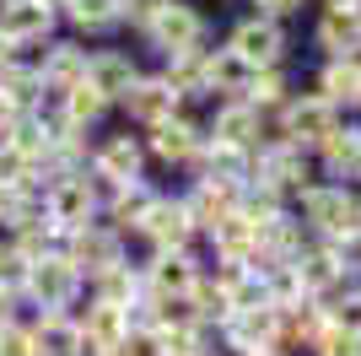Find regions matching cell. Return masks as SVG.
I'll return each mask as SVG.
<instances>
[{"mask_svg": "<svg viewBox=\"0 0 361 356\" xmlns=\"http://www.w3.org/2000/svg\"><path fill=\"white\" fill-rule=\"evenodd\" d=\"M297 200H302L297 222L307 232H318V243H340V237L361 232V200L345 184H307Z\"/></svg>", "mask_w": 361, "mask_h": 356, "instance_id": "1", "label": "cell"}, {"mask_svg": "<svg viewBox=\"0 0 361 356\" xmlns=\"http://www.w3.org/2000/svg\"><path fill=\"white\" fill-rule=\"evenodd\" d=\"M44 210H49V227L65 237L87 232L92 216H97V178L87 173H71V178H54L44 189Z\"/></svg>", "mask_w": 361, "mask_h": 356, "instance_id": "2", "label": "cell"}, {"mask_svg": "<svg viewBox=\"0 0 361 356\" xmlns=\"http://www.w3.org/2000/svg\"><path fill=\"white\" fill-rule=\"evenodd\" d=\"M340 130V108L324 103L318 92H302V97H286V108H281V141H291V146H324L329 135Z\"/></svg>", "mask_w": 361, "mask_h": 356, "instance_id": "3", "label": "cell"}, {"mask_svg": "<svg viewBox=\"0 0 361 356\" xmlns=\"http://www.w3.org/2000/svg\"><path fill=\"white\" fill-rule=\"evenodd\" d=\"M22 286H27V297L44 313H65L75 302V292H81V270H75L65 254H44V259L27 265V281Z\"/></svg>", "mask_w": 361, "mask_h": 356, "instance_id": "4", "label": "cell"}, {"mask_svg": "<svg viewBox=\"0 0 361 356\" xmlns=\"http://www.w3.org/2000/svg\"><path fill=\"white\" fill-rule=\"evenodd\" d=\"M226 49L238 59H248L254 71H281V59H286V32H281V22H270V16H248V22L232 28Z\"/></svg>", "mask_w": 361, "mask_h": 356, "instance_id": "5", "label": "cell"}, {"mask_svg": "<svg viewBox=\"0 0 361 356\" xmlns=\"http://www.w3.org/2000/svg\"><path fill=\"white\" fill-rule=\"evenodd\" d=\"M221 340H226V351H238V356H270V351H281V313L275 308L232 313L221 324Z\"/></svg>", "mask_w": 361, "mask_h": 356, "instance_id": "6", "label": "cell"}, {"mask_svg": "<svg viewBox=\"0 0 361 356\" xmlns=\"http://www.w3.org/2000/svg\"><path fill=\"white\" fill-rule=\"evenodd\" d=\"M65 259H71L75 270H81V281H103L108 270H119L124 265V243H119V227H97L92 222L87 232H75L71 237V249H65Z\"/></svg>", "mask_w": 361, "mask_h": 356, "instance_id": "7", "label": "cell"}, {"mask_svg": "<svg viewBox=\"0 0 361 356\" xmlns=\"http://www.w3.org/2000/svg\"><path fill=\"white\" fill-rule=\"evenodd\" d=\"M151 44L162 49L167 59L173 54H189V49H200L205 44V16L189 6V0H167V11L151 22V32H146Z\"/></svg>", "mask_w": 361, "mask_h": 356, "instance_id": "8", "label": "cell"}, {"mask_svg": "<svg viewBox=\"0 0 361 356\" xmlns=\"http://www.w3.org/2000/svg\"><path fill=\"white\" fill-rule=\"evenodd\" d=\"M140 232L151 237V249H157V254H167V249H189V237L200 232V222H195V210L183 206V194H178V200L157 194V206L146 210Z\"/></svg>", "mask_w": 361, "mask_h": 356, "instance_id": "9", "label": "cell"}, {"mask_svg": "<svg viewBox=\"0 0 361 356\" xmlns=\"http://www.w3.org/2000/svg\"><path fill=\"white\" fill-rule=\"evenodd\" d=\"M140 162H146V151H140L135 135H108L97 157H92V178L108 184V194L124 189V184H140Z\"/></svg>", "mask_w": 361, "mask_h": 356, "instance_id": "10", "label": "cell"}, {"mask_svg": "<svg viewBox=\"0 0 361 356\" xmlns=\"http://www.w3.org/2000/svg\"><path fill=\"white\" fill-rule=\"evenodd\" d=\"M205 281L195 265L189 249H167V254H151L146 265V292L151 297H195V286Z\"/></svg>", "mask_w": 361, "mask_h": 356, "instance_id": "11", "label": "cell"}, {"mask_svg": "<svg viewBox=\"0 0 361 356\" xmlns=\"http://www.w3.org/2000/svg\"><path fill=\"white\" fill-rule=\"evenodd\" d=\"M124 108H130V119H135V124L157 130V124H167V119L183 114V97L167 87V76H140L135 87H130V97H124Z\"/></svg>", "mask_w": 361, "mask_h": 356, "instance_id": "12", "label": "cell"}, {"mask_svg": "<svg viewBox=\"0 0 361 356\" xmlns=\"http://www.w3.org/2000/svg\"><path fill=\"white\" fill-rule=\"evenodd\" d=\"M200 151H205V130H200L195 119H183V114L151 130V157H157V162H167V167H183V162L195 167Z\"/></svg>", "mask_w": 361, "mask_h": 356, "instance_id": "13", "label": "cell"}, {"mask_svg": "<svg viewBox=\"0 0 361 356\" xmlns=\"http://www.w3.org/2000/svg\"><path fill=\"white\" fill-rule=\"evenodd\" d=\"M291 270H297V281H302V297H313V302H324L329 292H340V286H345V270H340V259H334L329 243L302 249L297 259H291Z\"/></svg>", "mask_w": 361, "mask_h": 356, "instance_id": "14", "label": "cell"}, {"mask_svg": "<svg viewBox=\"0 0 361 356\" xmlns=\"http://www.w3.org/2000/svg\"><path fill=\"white\" fill-rule=\"evenodd\" d=\"M49 28H54V11H49V6H38V0H0V38L11 49L49 38Z\"/></svg>", "mask_w": 361, "mask_h": 356, "instance_id": "15", "label": "cell"}, {"mask_svg": "<svg viewBox=\"0 0 361 356\" xmlns=\"http://www.w3.org/2000/svg\"><path fill=\"white\" fill-rule=\"evenodd\" d=\"M200 178H216V184H232V189H248L254 184V151L248 146H226V141H205L200 151Z\"/></svg>", "mask_w": 361, "mask_h": 356, "instance_id": "16", "label": "cell"}, {"mask_svg": "<svg viewBox=\"0 0 361 356\" xmlns=\"http://www.w3.org/2000/svg\"><path fill=\"white\" fill-rule=\"evenodd\" d=\"M87 81L103 92L108 103H124L130 87L140 81V71H135V59L124 54V49H97V54L87 59Z\"/></svg>", "mask_w": 361, "mask_h": 356, "instance_id": "17", "label": "cell"}, {"mask_svg": "<svg viewBox=\"0 0 361 356\" xmlns=\"http://www.w3.org/2000/svg\"><path fill=\"white\" fill-rule=\"evenodd\" d=\"M259 124H264V114H259L254 103L232 97V103L216 108L211 130H205V141H226V146H248V151H259Z\"/></svg>", "mask_w": 361, "mask_h": 356, "instance_id": "18", "label": "cell"}, {"mask_svg": "<svg viewBox=\"0 0 361 356\" xmlns=\"http://www.w3.org/2000/svg\"><path fill=\"white\" fill-rule=\"evenodd\" d=\"M183 206L195 210V222L211 232L216 222H226V216H238V210H243V189L216 184V178H195V189L183 194Z\"/></svg>", "mask_w": 361, "mask_h": 356, "instance_id": "19", "label": "cell"}, {"mask_svg": "<svg viewBox=\"0 0 361 356\" xmlns=\"http://www.w3.org/2000/svg\"><path fill=\"white\" fill-rule=\"evenodd\" d=\"M254 76L259 71L248 59H238L232 49H205V92H221L226 103H232V97H248Z\"/></svg>", "mask_w": 361, "mask_h": 356, "instance_id": "20", "label": "cell"}, {"mask_svg": "<svg viewBox=\"0 0 361 356\" xmlns=\"http://www.w3.org/2000/svg\"><path fill=\"white\" fill-rule=\"evenodd\" d=\"M87 49H75V44H54L44 54V65H38V81H44L49 92H71V87H81V81H87Z\"/></svg>", "mask_w": 361, "mask_h": 356, "instance_id": "21", "label": "cell"}, {"mask_svg": "<svg viewBox=\"0 0 361 356\" xmlns=\"http://www.w3.org/2000/svg\"><path fill=\"white\" fill-rule=\"evenodd\" d=\"M32 345H38V356H92L81 324L65 313H44V324L32 329Z\"/></svg>", "mask_w": 361, "mask_h": 356, "instance_id": "22", "label": "cell"}, {"mask_svg": "<svg viewBox=\"0 0 361 356\" xmlns=\"http://www.w3.org/2000/svg\"><path fill=\"white\" fill-rule=\"evenodd\" d=\"M318 49H329V59H361V11H324Z\"/></svg>", "mask_w": 361, "mask_h": 356, "instance_id": "23", "label": "cell"}, {"mask_svg": "<svg viewBox=\"0 0 361 356\" xmlns=\"http://www.w3.org/2000/svg\"><path fill=\"white\" fill-rule=\"evenodd\" d=\"M81 335H87L92 351H114V345H124V335H130V313L114 308V302H92L87 319H81Z\"/></svg>", "mask_w": 361, "mask_h": 356, "instance_id": "24", "label": "cell"}, {"mask_svg": "<svg viewBox=\"0 0 361 356\" xmlns=\"http://www.w3.org/2000/svg\"><path fill=\"white\" fill-rule=\"evenodd\" d=\"M318 97L334 108H356L361 103V59H329L318 76Z\"/></svg>", "mask_w": 361, "mask_h": 356, "instance_id": "25", "label": "cell"}, {"mask_svg": "<svg viewBox=\"0 0 361 356\" xmlns=\"http://www.w3.org/2000/svg\"><path fill=\"white\" fill-rule=\"evenodd\" d=\"M318 157H324V167H329L334 178H361V130L340 124V130L318 146Z\"/></svg>", "mask_w": 361, "mask_h": 356, "instance_id": "26", "label": "cell"}, {"mask_svg": "<svg viewBox=\"0 0 361 356\" xmlns=\"http://www.w3.org/2000/svg\"><path fill=\"white\" fill-rule=\"evenodd\" d=\"M65 11H71V22L81 32H108L124 22V0H71Z\"/></svg>", "mask_w": 361, "mask_h": 356, "instance_id": "27", "label": "cell"}, {"mask_svg": "<svg viewBox=\"0 0 361 356\" xmlns=\"http://www.w3.org/2000/svg\"><path fill=\"white\" fill-rule=\"evenodd\" d=\"M167 87L178 92V97H195V92H205V49H189V54H173L167 59Z\"/></svg>", "mask_w": 361, "mask_h": 356, "instance_id": "28", "label": "cell"}, {"mask_svg": "<svg viewBox=\"0 0 361 356\" xmlns=\"http://www.w3.org/2000/svg\"><path fill=\"white\" fill-rule=\"evenodd\" d=\"M151 206H157V194H151L146 184H124V189H114V200H108V216L119 227H135L140 232V222H146Z\"/></svg>", "mask_w": 361, "mask_h": 356, "instance_id": "29", "label": "cell"}, {"mask_svg": "<svg viewBox=\"0 0 361 356\" xmlns=\"http://www.w3.org/2000/svg\"><path fill=\"white\" fill-rule=\"evenodd\" d=\"M108 114V97L92 81H81V87H71L65 92V119H71L75 130H87V124H97V119Z\"/></svg>", "mask_w": 361, "mask_h": 356, "instance_id": "30", "label": "cell"}, {"mask_svg": "<svg viewBox=\"0 0 361 356\" xmlns=\"http://www.w3.org/2000/svg\"><path fill=\"white\" fill-rule=\"evenodd\" d=\"M243 103H254L259 114H264V108H286V81H281V71H259Z\"/></svg>", "mask_w": 361, "mask_h": 356, "instance_id": "31", "label": "cell"}, {"mask_svg": "<svg viewBox=\"0 0 361 356\" xmlns=\"http://www.w3.org/2000/svg\"><path fill=\"white\" fill-rule=\"evenodd\" d=\"M313 356H361V335H350V329H324L313 340Z\"/></svg>", "mask_w": 361, "mask_h": 356, "instance_id": "32", "label": "cell"}, {"mask_svg": "<svg viewBox=\"0 0 361 356\" xmlns=\"http://www.w3.org/2000/svg\"><path fill=\"white\" fill-rule=\"evenodd\" d=\"M324 313H329V324H334V329H350V335H361V292L334 297Z\"/></svg>", "mask_w": 361, "mask_h": 356, "instance_id": "33", "label": "cell"}, {"mask_svg": "<svg viewBox=\"0 0 361 356\" xmlns=\"http://www.w3.org/2000/svg\"><path fill=\"white\" fill-rule=\"evenodd\" d=\"M167 11V0H124V22L130 28H140V32H151V22Z\"/></svg>", "mask_w": 361, "mask_h": 356, "instance_id": "34", "label": "cell"}, {"mask_svg": "<svg viewBox=\"0 0 361 356\" xmlns=\"http://www.w3.org/2000/svg\"><path fill=\"white\" fill-rule=\"evenodd\" d=\"M0 356H38V345H32V329L6 324V329H0Z\"/></svg>", "mask_w": 361, "mask_h": 356, "instance_id": "35", "label": "cell"}, {"mask_svg": "<svg viewBox=\"0 0 361 356\" xmlns=\"http://www.w3.org/2000/svg\"><path fill=\"white\" fill-rule=\"evenodd\" d=\"M22 281H27V259L16 249H0V292H16Z\"/></svg>", "mask_w": 361, "mask_h": 356, "instance_id": "36", "label": "cell"}, {"mask_svg": "<svg viewBox=\"0 0 361 356\" xmlns=\"http://www.w3.org/2000/svg\"><path fill=\"white\" fill-rule=\"evenodd\" d=\"M329 249H334V259H340V270H345V281H350V275H361V232L340 237V243H329Z\"/></svg>", "mask_w": 361, "mask_h": 356, "instance_id": "37", "label": "cell"}, {"mask_svg": "<svg viewBox=\"0 0 361 356\" xmlns=\"http://www.w3.org/2000/svg\"><path fill=\"white\" fill-rule=\"evenodd\" d=\"M254 6H259V16H270V22H281V16L302 11V0H254Z\"/></svg>", "mask_w": 361, "mask_h": 356, "instance_id": "38", "label": "cell"}, {"mask_svg": "<svg viewBox=\"0 0 361 356\" xmlns=\"http://www.w3.org/2000/svg\"><path fill=\"white\" fill-rule=\"evenodd\" d=\"M11 302H16V292H0V329L16 324V319H11Z\"/></svg>", "mask_w": 361, "mask_h": 356, "instance_id": "39", "label": "cell"}, {"mask_svg": "<svg viewBox=\"0 0 361 356\" xmlns=\"http://www.w3.org/2000/svg\"><path fill=\"white\" fill-rule=\"evenodd\" d=\"M11 119H16V108L6 103V92H0V135H6V124H11Z\"/></svg>", "mask_w": 361, "mask_h": 356, "instance_id": "40", "label": "cell"}, {"mask_svg": "<svg viewBox=\"0 0 361 356\" xmlns=\"http://www.w3.org/2000/svg\"><path fill=\"white\" fill-rule=\"evenodd\" d=\"M329 11H361V0H324Z\"/></svg>", "mask_w": 361, "mask_h": 356, "instance_id": "41", "label": "cell"}, {"mask_svg": "<svg viewBox=\"0 0 361 356\" xmlns=\"http://www.w3.org/2000/svg\"><path fill=\"white\" fill-rule=\"evenodd\" d=\"M6 65H11V44H6V38H0V71H6Z\"/></svg>", "mask_w": 361, "mask_h": 356, "instance_id": "42", "label": "cell"}, {"mask_svg": "<svg viewBox=\"0 0 361 356\" xmlns=\"http://www.w3.org/2000/svg\"><path fill=\"white\" fill-rule=\"evenodd\" d=\"M38 6H49V11H60V6H71V0H38Z\"/></svg>", "mask_w": 361, "mask_h": 356, "instance_id": "43", "label": "cell"}, {"mask_svg": "<svg viewBox=\"0 0 361 356\" xmlns=\"http://www.w3.org/2000/svg\"><path fill=\"white\" fill-rule=\"evenodd\" d=\"M92 356H124V345H114V351H92Z\"/></svg>", "mask_w": 361, "mask_h": 356, "instance_id": "44", "label": "cell"}]
</instances>
